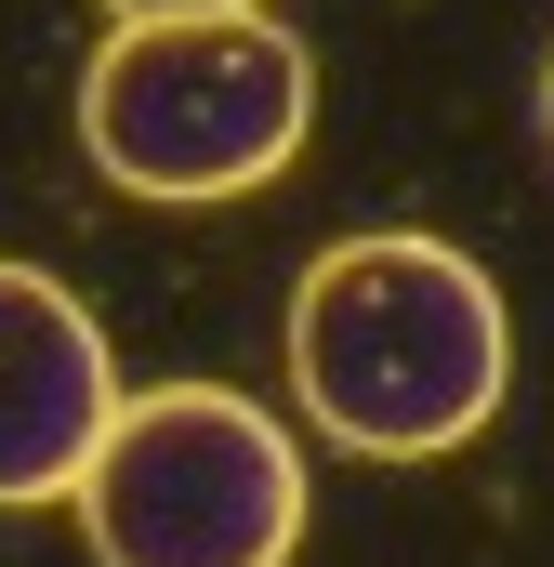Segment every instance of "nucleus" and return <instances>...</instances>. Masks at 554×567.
<instances>
[{"label": "nucleus", "instance_id": "obj_1", "mask_svg": "<svg viewBox=\"0 0 554 567\" xmlns=\"http://www.w3.org/2000/svg\"><path fill=\"white\" fill-rule=\"evenodd\" d=\"M290 396L357 462H449L515 396V317L475 251L422 225L330 238L290 290Z\"/></svg>", "mask_w": 554, "mask_h": 567}, {"label": "nucleus", "instance_id": "obj_2", "mask_svg": "<svg viewBox=\"0 0 554 567\" xmlns=\"http://www.w3.org/2000/svg\"><path fill=\"white\" fill-rule=\"evenodd\" d=\"M317 120V66L277 13H172V27H120L80 66V145L120 198H252L304 158Z\"/></svg>", "mask_w": 554, "mask_h": 567}, {"label": "nucleus", "instance_id": "obj_3", "mask_svg": "<svg viewBox=\"0 0 554 567\" xmlns=\"http://www.w3.org/2000/svg\"><path fill=\"white\" fill-rule=\"evenodd\" d=\"M80 542H93V567H290L304 449L238 383L120 396V423L80 475Z\"/></svg>", "mask_w": 554, "mask_h": 567}, {"label": "nucleus", "instance_id": "obj_4", "mask_svg": "<svg viewBox=\"0 0 554 567\" xmlns=\"http://www.w3.org/2000/svg\"><path fill=\"white\" fill-rule=\"evenodd\" d=\"M120 423V357L93 303L40 265H0V502H80Z\"/></svg>", "mask_w": 554, "mask_h": 567}, {"label": "nucleus", "instance_id": "obj_5", "mask_svg": "<svg viewBox=\"0 0 554 567\" xmlns=\"http://www.w3.org/2000/svg\"><path fill=\"white\" fill-rule=\"evenodd\" d=\"M120 27H172V13H265V0H106Z\"/></svg>", "mask_w": 554, "mask_h": 567}, {"label": "nucleus", "instance_id": "obj_6", "mask_svg": "<svg viewBox=\"0 0 554 567\" xmlns=\"http://www.w3.org/2000/svg\"><path fill=\"white\" fill-rule=\"evenodd\" d=\"M542 106H554V80H542Z\"/></svg>", "mask_w": 554, "mask_h": 567}]
</instances>
